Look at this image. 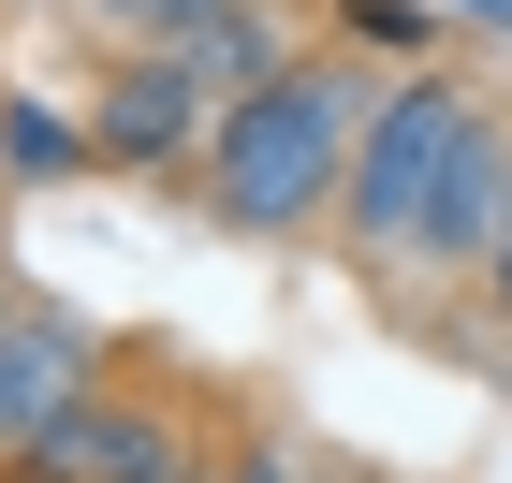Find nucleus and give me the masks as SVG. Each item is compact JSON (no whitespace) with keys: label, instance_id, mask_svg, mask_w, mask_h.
Masks as SVG:
<instances>
[{"label":"nucleus","instance_id":"nucleus-9","mask_svg":"<svg viewBox=\"0 0 512 483\" xmlns=\"http://www.w3.org/2000/svg\"><path fill=\"white\" fill-rule=\"evenodd\" d=\"M498 293H512V220H498Z\"/></svg>","mask_w":512,"mask_h":483},{"label":"nucleus","instance_id":"nucleus-4","mask_svg":"<svg viewBox=\"0 0 512 483\" xmlns=\"http://www.w3.org/2000/svg\"><path fill=\"white\" fill-rule=\"evenodd\" d=\"M44 381H74V337H0V440H44L59 425Z\"/></svg>","mask_w":512,"mask_h":483},{"label":"nucleus","instance_id":"nucleus-5","mask_svg":"<svg viewBox=\"0 0 512 483\" xmlns=\"http://www.w3.org/2000/svg\"><path fill=\"white\" fill-rule=\"evenodd\" d=\"M176 132H191V59H176V74H132V88H118V147H132V161H161Z\"/></svg>","mask_w":512,"mask_h":483},{"label":"nucleus","instance_id":"nucleus-8","mask_svg":"<svg viewBox=\"0 0 512 483\" xmlns=\"http://www.w3.org/2000/svg\"><path fill=\"white\" fill-rule=\"evenodd\" d=\"M469 15H483V30H512V0H469Z\"/></svg>","mask_w":512,"mask_h":483},{"label":"nucleus","instance_id":"nucleus-3","mask_svg":"<svg viewBox=\"0 0 512 483\" xmlns=\"http://www.w3.org/2000/svg\"><path fill=\"white\" fill-rule=\"evenodd\" d=\"M483 220H512V176H498V132H469V147H454V176H439V205H425V249H439V264H454V249H469Z\"/></svg>","mask_w":512,"mask_h":483},{"label":"nucleus","instance_id":"nucleus-7","mask_svg":"<svg viewBox=\"0 0 512 483\" xmlns=\"http://www.w3.org/2000/svg\"><path fill=\"white\" fill-rule=\"evenodd\" d=\"M118 15H132V30H176V44H191V30H220L235 0H118Z\"/></svg>","mask_w":512,"mask_h":483},{"label":"nucleus","instance_id":"nucleus-1","mask_svg":"<svg viewBox=\"0 0 512 483\" xmlns=\"http://www.w3.org/2000/svg\"><path fill=\"white\" fill-rule=\"evenodd\" d=\"M337 88L322 74H278V88H249V118H235V147H220V205L235 220H293V205H322L337 191Z\"/></svg>","mask_w":512,"mask_h":483},{"label":"nucleus","instance_id":"nucleus-6","mask_svg":"<svg viewBox=\"0 0 512 483\" xmlns=\"http://www.w3.org/2000/svg\"><path fill=\"white\" fill-rule=\"evenodd\" d=\"M0 161H15V176H44V161H74V132H59V118H30V103H15V118H0Z\"/></svg>","mask_w":512,"mask_h":483},{"label":"nucleus","instance_id":"nucleus-2","mask_svg":"<svg viewBox=\"0 0 512 483\" xmlns=\"http://www.w3.org/2000/svg\"><path fill=\"white\" fill-rule=\"evenodd\" d=\"M454 147H469V118L439 103V88H410L381 118V147H366V176H352V220L366 235H425V205H439V176H454Z\"/></svg>","mask_w":512,"mask_h":483}]
</instances>
